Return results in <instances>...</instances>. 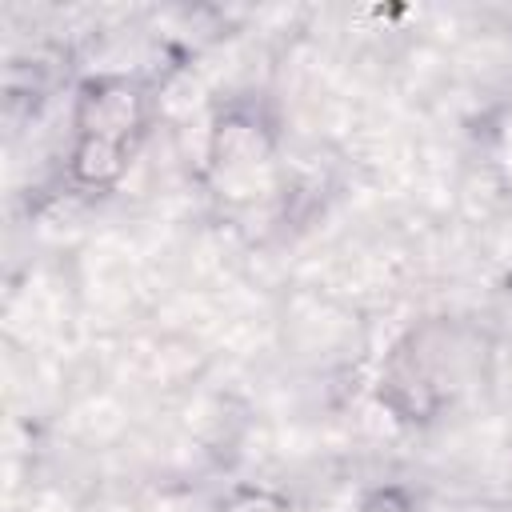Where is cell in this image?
<instances>
[{"label":"cell","mask_w":512,"mask_h":512,"mask_svg":"<svg viewBox=\"0 0 512 512\" xmlns=\"http://www.w3.org/2000/svg\"><path fill=\"white\" fill-rule=\"evenodd\" d=\"M152 120L148 88L128 72H100L76 88L68 180L84 192H108L128 172Z\"/></svg>","instance_id":"cell-1"},{"label":"cell","mask_w":512,"mask_h":512,"mask_svg":"<svg viewBox=\"0 0 512 512\" xmlns=\"http://www.w3.org/2000/svg\"><path fill=\"white\" fill-rule=\"evenodd\" d=\"M480 364V340L460 320L436 316L408 328L384 360L380 404L404 424L436 420L472 380Z\"/></svg>","instance_id":"cell-2"},{"label":"cell","mask_w":512,"mask_h":512,"mask_svg":"<svg viewBox=\"0 0 512 512\" xmlns=\"http://www.w3.org/2000/svg\"><path fill=\"white\" fill-rule=\"evenodd\" d=\"M276 148V124L260 112V104H232L212 124V168L240 172L264 164Z\"/></svg>","instance_id":"cell-3"},{"label":"cell","mask_w":512,"mask_h":512,"mask_svg":"<svg viewBox=\"0 0 512 512\" xmlns=\"http://www.w3.org/2000/svg\"><path fill=\"white\" fill-rule=\"evenodd\" d=\"M216 512H292V500L268 484H232Z\"/></svg>","instance_id":"cell-4"},{"label":"cell","mask_w":512,"mask_h":512,"mask_svg":"<svg viewBox=\"0 0 512 512\" xmlns=\"http://www.w3.org/2000/svg\"><path fill=\"white\" fill-rule=\"evenodd\" d=\"M360 512H416V504H412V496H408L404 488L384 484V488H372V492L364 496Z\"/></svg>","instance_id":"cell-5"}]
</instances>
